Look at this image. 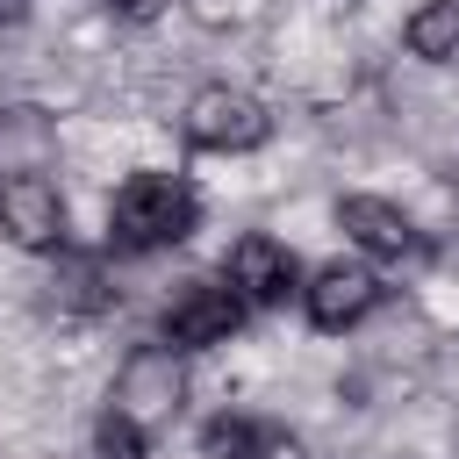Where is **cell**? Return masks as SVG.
Masks as SVG:
<instances>
[{
	"label": "cell",
	"instance_id": "6da1fadb",
	"mask_svg": "<svg viewBox=\"0 0 459 459\" xmlns=\"http://www.w3.org/2000/svg\"><path fill=\"white\" fill-rule=\"evenodd\" d=\"M201 222V201L179 172H129L108 201V237L115 251H172Z\"/></svg>",
	"mask_w": 459,
	"mask_h": 459
},
{
	"label": "cell",
	"instance_id": "7a4b0ae2",
	"mask_svg": "<svg viewBox=\"0 0 459 459\" xmlns=\"http://www.w3.org/2000/svg\"><path fill=\"white\" fill-rule=\"evenodd\" d=\"M179 402H186V359L172 344H136L122 359V373H115V394H108V409L122 423H136L143 437L165 430L179 416Z\"/></svg>",
	"mask_w": 459,
	"mask_h": 459
},
{
	"label": "cell",
	"instance_id": "3957f363",
	"mask_svg": "<svg viewBox=\"0 0 459 459\" xmlns=\"http://www.w3.org/2000/svg\"><path fill=\"white\" fill-rule=\"evenodd\" d=\"M179 129H186L194 151H258L273 136V115L244 86H194L186 108H179Z\"/></svg>",
	"mask_w": 459,
	"mask_h": 459
},
{
	"label": "cell",
	"instance_id": "277c9868",
	"mask_svg": "<svg viewBox=\"0 0 459 459\" xmlns=\"http://www.w3.org/2000/svg\"><path fill=\"white\" fill-rule=\"evenodd\" d=\"M222 280H230V294L244 301V308H273V301H287L294 294V251L280 244V237H265V230H251V237H237L230 244V258H222Z\"/></svg>",
	"mask_w": 459,
	"mask_h": 459
},
{
	"label": "cell",
	"instance_id": "5b68a950",
	"mask_svg": "<svg viewBox=\"0 0 459 459\" xmlns=\"http://www.w3.org/2000/svg\"><path fill=\"white\" fill-rule=\"evenodd\" d=\"M0 230L22 251H57L65 244V194L43 172H7L0 179Z\"/></svg>",
	"mask_w": 459,
	"mask_h": 459
},
{
	"label": "cell",
	"instance_id": "8992f818",
	"mask_svg": "<svg viewBox=\"0 0 459 459\" xmlns=\"http://www.w3.org/2000/svg\"><path fill=\"white\" fill-rule=\"evenodd\" d=\"M237 316H244V301H237L230 287H215V280H186V287H179V294L165 301V344H172V351L230 344Z\"/></svg>",
	"mask_w": 459,
	"mask_h": 459
},
{
	"label": "cell",
	"instance_id": "52a82bcc",
	"mask_svg": "<svg viewBox=\"0 0 459 459\" xmlns=\"http://www.w3.org/2000/svg\"><path fill=\"white\" fill-rule=\"evenodd\" d=\"M301 301H308V323L316 330H351V323H366L380 308V280L366 265L330 258V265H316V280L301 287Z\"/></svg>",
	"mask_w": 459,
	"mask_h": 459
},
{
	"label": "cell",
	"instance_id": "ba28073f",
	"mask_svg": "<svg viewBox=\"0 0 459 459\" xmlns=\"http://www.w3.org/2000/svg\"><path fill=\"white\" fill-rule=\"evenodd\" d=\"M337 222H344V237L366 244L373 258H409V251H416V222H409L394 201H380V194H344V201H337Z\"/></svg>",
	"mask_w": 459,
	"mask_h": 459
},
{
	"label": "cell",
	"instance_id": "9c48e42d",
	"mask_svg": "<svg viewBox=\"0 0 459 459\" xmlns=\"http://www.w3.org/2000/svg\"><path fill=\"white\" fill-rule=\"evenodd\" d=\"M43 294H50V308H65V316H100V308L115 301L100 258H57L50 280H43Z\"/></svg>",
	"mask_w": 459,
	"mask_h": 459
},
{
	"label": "cell",
	"instance_id": "30bf717a",
	"mask_svg": "<svg viewBox=\"0 0 459 459\" xmlns=\"http://www.w3.org/2000/svg\"><path fill=\"white\" fill-rule=\"evenodd\" d=\"M201 445H208V459H280L287 452V437L265 430V423H251V416H215L201 430Z\"/></svg>",
	"mask_w": 459,
	"mask_h": 459
},
{
	"label": "cell",
	"instance_id": "8fae6325",
	"mask_svg": "<svg viewBox=\"0 0 459 459\" xmlns=\"http://www.w3.org/2000/svg\"><path fill=\"white\" fill-rule=\"evenodd\" d=\"M409 50L423 65H459V0H423L409 14Z\"/></svg>",
	"mask_w": 459,
	"mask_h": 459
},
{
	"label": "cell",
	"instance_id": "7c38bea8",
	"mask_svg": "<svg viewBox=\"0 0 459 459\" xmlns=\"http://www.w3.org/2000/svg\"><path fill=\"white\" fill-rule=\"evenodd\" d=\"M43 158H50V122L36 108H7L0 115V165L7 172H43Z\"/></svg>",
	"mask_w": 459,
	"mask_h": 459
},
{
	"label": "cell",
	"instance_id": "4fadbf2b",
	"mask_svg": "<svg viewBox=\"0 0 459 459\" xmlns=\"http://www.w3.org/2000/svg\"><path fill=\"white\" fill-rule=\"evenodd\" d=\"M100 452H108V459H143V452H151V437L108 409V416H100Z\"/></svg>",
	"mask_w": 459,
	"mask_h": 459
},
{
	"label": "cell",
	"instance_id": "5bb4252c",
	"mask_svg": "<svg viewBox=\"0 0 459 459\" xmlns=\"http://www.w3.org/2000/svg\"><path fill=\"white\" fill-rule=\"evenodd\" d=\"M201 7V22H222V14H244V0H194Z\"/></svg>",
	"mask_w": 459,
	"mask_h": 459
},
{
	"label": "cell",
	"instance_id": "9a60e30c",
	"mask_svg": "<svg viewBox=\"0 0 459 459\" xmlns=\"http://www.w3.org/2000/svg\"><path fill=\"white\" fill-rule=\"evenodd\" d=\"M108 7H122V14H158L165 0H108Z\"/></svg>",
	"mask_w": 459,
	"mask_h": 459
},
{
	"label": "cell",
	"instance_id": "2e32d148",
	"mask_svg": "<svg viewBox=\"0 0 459 459\" xmlns=\"http://www.w3.org/2000/svg\"><path fill=\"white\" fill-rule=\"evenodd\" d=\"M7 22H22V0H0V29H7Z\"/></svg>",
	"mask_w": 459,
	"mask_h": 459
},
{
	"label": "cell",
	"instance_id": "e0dca14e",
	"mask_svg": "<svg viewBox=\"0 0 459 459\" xmlns=\"http://www.w3.org/2000/svg\"><path fill=\"white\" fill-rule=\"evenodd\" d=\"M452 459H459V452H452Z\"/></svg>",
	"mask_w": 459,
	"mask_h": 459
}]
</instances>
